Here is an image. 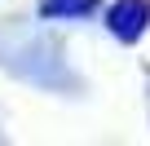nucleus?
I'll use <instances>...</instances> for the list:
<instances>
[{"label":"nucleus","mask_w":150,"mask_h":146,"mask_svg":"<svg viewBox=\"0 0 150 146\" xmlns=\"http://www.w3.org/2000/svg\"><path fill=\"white\" fill-rule=\"evenodd\" d=\"M0 66L35 89H71L75 84L66 49L31 22H0Z\"/></svg>","instance_id":"f257e3e1"},{"label":"nucleus","mask_w":150,"mask_h":146,"mask_svg":"<svg viewBox=\"0 0 150 146\" xmlns=\"http://www.w3.org/2000/svg\"><path fill=\"white\" fill-rule=\"evenodd\" d=\"M150 27V5L146 0H110L106 5V31L124 44H137Z\"/></svg>","instance_id":"f03ea898"},{"label":"nucleus","mask_w":150,"mask_h":146,"mask_svg":"<svg viewBox=\"0 0 150 146\" xmlns=\"http://www.w3.org/2000/svg\"><path fill=\"white\" fill-rule=\"evenodd\" d=\"M102 9V0H40V18L44 22H84Z\"/></svg>","instance_id":"7ed1b4c3"}]
</instances>
